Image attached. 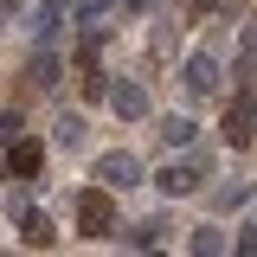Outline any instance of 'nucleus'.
I'll return each instance as SVG.
<instances>
[{
    "mask_svg": "<svg viewBox=\"0 0 257 257\" xmlns=\"http://www.w3.org/2000/svg\"><path fill=\"white\" fill-rule=\"evenodd\" d=\"M148 174H142V155H128V148H109V155H96V187L122 193V187H142Z\"/></svg>",
    "mask_w": 257,
    "mask_h": 257,
    "instance_id": "1",
    "label": "nucleus"
},
{
    "mask_svg": "<svg viewBox=\"0 0 257 257\" xmlns=\"http://www.w3.org/2000/svg\"><path fill=\"white\" fill-rule=\"evenodd\" d=\"M116 225V206H109V187H90V193H77V231L84 238H103Z\"/></svg>",
    "mask_w": 257,
    "mask_h": 257,
    "instance_id": "2",
    "label": "nucleus"
},
{
    "mask_svg": "<svg viewBox=\"0 0 257 257\" xmlns=\"http://www.w3.org/2000/svg\"><path fill=\"white\" fill-rule=\"evenodd\" d=\"M13 225H20V238H26L32 251H45V244H58V231H52V219H45V212H32L26 199H13Z\"/></svg>",
    "mask_w": 257,
    "mask_h": 257,
    "instance_id": "3",
    "label": "nucleus"
},
{
    "mask_svg": "<svg viewBox=\"0 0 257 257\" xmlns=\"http://www.w3.org/2000/svg\"><path fill=\"white\" fill-rule=\"evenodd\" d=\"M225 142H231V148H251V142H257V109H251V96H238V103L225 109Z\"/></svg>",
    "mask_w": 257,
    "mask_h": 257,
    "instance_id": "4",
    "label": "nucleus"
},
{
    "mask_svg": "<svg viewBox=\"0 0 257 257\" xmlns=\"http://www.w3.org/2000/svg\"><path fill=\"white\" fill-rule=\"evenodd\" d=\"M199 174H206L199 161H174V167H161V174H155V187L167 193V199H180V193H193V187H199Z\"/></svg>",
    "mask_w": 257,
    "mask_h": 257,
    "instance_id": "5",
    "label": "nucleus"
},
{
    "mask_svg": "<svg viewBox=\"0 0 257 257\" xmlns=\"http://www.w3.org/2000/svg\"><path fill=\"white\" fill-rule=\"evenodd\" d=\"M180 77H187V90H193V96H212V90H219V58H212V52H193Z\"/></svg>",
    "mask_w": 257,
    "mask_h": 257,
    "instance_id": "6",
    "label": "nucleus"
},
{
    "mask_svg": "<svg viewBox=\"0 0 257 257\" xmlns=\"http://www.w3.org/2000/svg\"><path fill=\"white\" fill-rule=\"evenodd\" d=\"M109 109H116L122 122H142V116H148V90H142V84H116V90H109Z\"/></svg>",
    "mask_w": 257,
    "mask_h": 257,
    "instance_id": "7",
    "label": "nucleus"
},
{
    "mask_svg": "<svg viewBox=\"0 0 257 257\" xmlns=\"http://www.w3.org/2000/svg\"><path fill=\"white\" fill-rule=\"evenodd\" d=\"M39 161H45V148H39V142H26V135H13L7 167H13V174H39Z\"/></svg>",
    "mask_w": 257,
    "mask_h": 257,
    "instance_id": "8",
    "label": "nucleus"
},
{
    "mask_svg": "<svg viewBox=\"0 0 257 257\" xmlns=\"http://www.w3.org/2000/svg\"><path fill=\"white\" fill-rule=\"evenodd\" d=\"M58 71H64V64L52 58V52H32V84H39V90H58V84H64Z\"/></svg>",
    "mask_w": 257,
    "mask_h": 257,
    "instance_id": "9",
    "label": "nucleus"
},
{
    "mask_svg": "<svg viewBox=\"0 0 257 257\" xmlns=\"http://www.w3.org/2000/svg\"><path fill=\"white\" fill-rule=\"evenodd\" d=\"M161 231H167V225H161V219H142V225H128L122 238H128V244H135V251H155V244H161Z\"/></svg>",
    "mask_w": 257,
    "mask_h": 257,
    "instance_id": "10",
    "label": "nucleus"
},
{
    "mask_svg": "<svg viewBox=\"0 0 257 257\" xmlns=\"http://www.w3.org/2000/svg\"><path fill=\"white\" fill-rule=\"evenodd\" d=\"M193 135H199V122H193V116H167V122H161V142H174V148H187Z\"/></svg>",
    "mask_w": 257,
    "mask_h": 257,
    "instance_id": "11",
    "label": "nucleus"
},
{
    "mask_svg": "<svg viewBox=\"0 0 257 257\" xmlns=\"http://www.w3.org/2000/svg\"><path fill=\"white\" fill-rule=\"evenodd\" d=\"M32 39H39V45L58 39V7H39V13H32Z\"/></svg>",
    "mask_w": 257,
    "mask_h": 257,
    "instance_id": "12",
    "label": "nucleus"
},
{
    "mask_svg": "<svg viewBox=\"0 0 257 257\" xmlns=\"http://www.w3.org/2000/svg\"><path fill=\"white\" fill-rule=\"evenodd\" d=\"M58 148H84V116H64L58 122Z\"/></svg>",
    "mask_w": 257,
    "mask_h": 257,
    "instance_id": "13",
    "label": "nucleus"
},
{
    "mask_svg": "<svg viewBox=\"0 0 257 257\" xmlns=\"http://www.w3.org/2000/svg\"><path fill=\"white\" fill-rule=\"evenodd\" d=\"M244 199H251V180H231V187L212 193V206H244Z\"/></svg>",
    "mask_w": 257,
    "mask_h": 257,
    "instance_id": "14",
    "label": "nucleus"
},
{
    "mask_svg": "<svg viewBox=\"0 0 257 257\" xmlns=\"http://www.w3.org/2000/svg\"><path fill=\"white\" fill-rule=\"evenodd\" d=\"M193 251H225V231L219 225H199V231H193Z\"/></svg>",
    "mask_w": 257,
    "mask_h": 257,
    "instance_id": "15",
    "label": "nucleus"
},
{
    "mask_svg": "<svg viewBox=\"0 0 257 257\" xmlns=\"http://www.w3.org/2000/svg\"><path fill=\"white\" fill-rule=\"evenodd\" d=\"M244 77H257V26L244 32Z\"/></svg>",
    "mask_w": 257,
    "mask_h": 257,
    "instance_id": "16",
    "label": "nucleus"
},
{
    "mask_svg": "<svg viewBox=\"0 0 257 257\" xmlns=\"http://www.w3.org/2000/svg\"><path fill=\"white\" fill-rule=\"evenodd\" d=\"M219 0H187V20H199V13H212Z\"/></svg>",
    "mask_w": 257,
    "mask_h": 257,
    "instance_id": "17",
    "label": "nucleus"
},
{
    "mask_svg": "<svg viewBox=\"0 0 257 257\" xmlns=\"http://www.w3.org/2000/svg\"><path fill=\"white\" fill-rule=\"evenodd\" d=\"M238 251H251V257H257V225H251V231H238Z\"/></svg>",
    "mask_w": 257,
    "mask_h": 257,
    "instance_id": "18",
    "label": "nucleus"
},
{
    "mask_svg": "<svg viewBox=\"0 0 257 257\" xmlns=\"http://www.w3.org/2000/svg\"><path fill=\"white\" fill-rule=\"evenodd\" d=\"M122 7H128V13H135V7H148V0H122Z\"/></svg>",
    "mask_w": 257,
    "mask_h": 257,
    "instance_id": "19",
    "label": "nucleus"
},
{
    "mask_svg": "<svg viewBox=\"0 0 257 257\" xmlns=\"http://www.w3.org/2000/svg\"><path fill=\"white\" fill-rule=\"evenodd\" d=\"M45 7H71V0H45Z\"/></svg>",
    "mask_w": 257,
    "mask_h": 257,
    "instance_id": "20",
    "label": "nucleus"
},
{
    "mask_svg": "<svg viewBox=\"0 0 257 257\" xmlns=\"http://www.w3.org/2000/svg\"><path fill=\"white\" fill-rule=\"evenodd\" d=\"M0 13H7V0H0Z\"/></svg>",
    "mask_w": 257,
    "mask_h": 257,
    "instance_id": "21",
    "label": "nucleus"
},
{
    "mask_svg": "<svg viewBox=\"0 0 257 257\" xmlns=\"http://www.w3.org/2000/svg\"><path fill=\"white\" fill-rule=\"evenodd\" d=\"M0 174H7V161H0Z\"/></svg>",
    "mask_w": 257,
    "mask_h": 257,
    "instance_id": "22",
    "label": "nucleus"
}]
</instances>
